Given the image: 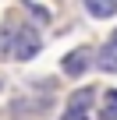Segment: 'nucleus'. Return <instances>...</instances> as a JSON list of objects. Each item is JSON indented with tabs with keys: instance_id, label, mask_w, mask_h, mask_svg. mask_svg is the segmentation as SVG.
Segmentation results:
<instances>
[{
	"instance_id": "9",
	"label": "nucleus",
	"mask_w": 117,
	"mask_h": 120,
	"mask_svg": "<svg viewBox=\"0 0 117 120\" xmlns=\"http://www.w3.org/2000/svg\"><path fill=\"white\" fill-rule=\"evenodd\" d=\"M110 42H113V46H117V32H113V35H110Z\"/></svg>"
},
{
	"instance_id": "4",
	"label": "nucleus",
	"mask_w": 117,
	"mask_h": 120,
	"mask_svg": "<svg viewBox=\"0 0 117 120\" xmlns=\"http://www.w3.org/2000/svg\"><path fill=\"white\" fill-rule=\"evenodd\" d=\"M96 67H99V71H117V46H113V42H106V46L99 49Z\"/></svg>"
},
{
	"instance_id": "3",
	"label": "nucleus",
	"mask_w": 117,
	"mask_h": 120,
	"mask_svg": "<svg viewBox=\"0 0 117 120\" xmlns=\"http://www.w3.org/2000/svg\"><path fill=\"white\" fill-rule=\"evenodd\" d=\"M85 11L92 18H110L117 14V0H85Z\"/></svg>"
},
{
	"instance_id": "1",
	"label": "nucleus",
	"mask_w": 117,
	"mask_h": 120,
	"mask_svg": "<svg viewBox=\"0 0 117 120\" xmlns=\"http://www.w3.org/2000/svg\"><path fill=\"white\" fill-rule=\"evenodd\" d=\"M89 64H92V49H89V46H78V49H71V53L61 60V67H64V74H68V78L85 74V71H89Z\"/></svg>"
},
{
	"instance_id": "7",
	"label": "nucleus",
	"mask_w": 117,
	"mask_h": 120,
	"mask_svg": "<svg viewBox=\"0 0 117 120\" xmlns=\"http://www.w3.org/2000/svg\"><path fill=\"white\" fill-rule=\"evenodd\" d=\"M61 120H89V116H85V113H82V109H68V113H64V116H61Z\"/></svg>"
},
{
	"instance_id": "8",
	"label": "nucleus",
	"mask_w": 117,
	"mask_h": 120,
	"mask_svg": "<svg viewBox=\"0 0 117 120\" xmlns=\"http://www.w3.org/2000/svg\"><path fill=\"white\" fill-rule=\"evenodd\" d=\"M99 120H117V109H103V116Z\"/></svg>"
},
{
	"instance_id": "6",
	"label": "nucleus",
	"mask_w": 117,
	"mask_h": 120,
	"mask_svg": "<svg viewBox=\"0 0 117 120\" xmlns=\"http://www.w3.org/2000/svg\"><path fill=\"white\" fill-rule=\"evenodd\" d=\"M106 95V109H117V88H110V92H103Z\"/></svg>"
},
{
	"instance_id": "2",
	"label": "nucleus",
	"mask_w": 117,
	"mask_h": 120,
	"mask_svg": "<svg viewBox=\"0 0 117 120\" xmlns=\"http://www.w3.org/2000/svg\"><path fill=\"white\" fill-rule=\"evenodd\" d=\"M39 39H36V32H18V42H14V60H32L36 53H39Z\"/></svg>"
},
{
	"instance_id": "5",
	"label": "nucleus",
	"mask_w": 117,
	"mask_h": 120,
	"mask_svg": "<svg viewBox=\"0 0 117 120\" xmlns=\"http://www.w3.org/2000/svg\"><path fill=\"white\" fill-rule=\"evenodd\" d=\"M89 102H92V92L89 88H78V92H71V99H68V109H89Z\"/></svg>"
}]
</instances>
